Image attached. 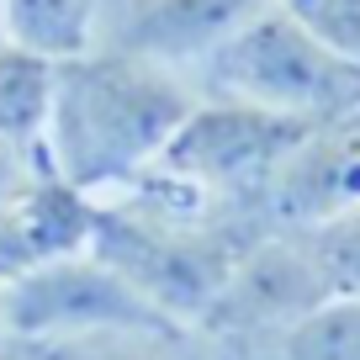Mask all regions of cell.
Segmentation results:
<instances>
[{"instance_id": "cell-1", "label": "cell", "mask_w": 360, "mask_h": 360, "mask_svg": "<svg viewBox=\"0 0 360 360\" xmlns=\"http://www.w3.org/2000/svg\"><path fill=\"white\" fill-rule=\"evenodd\" d=\"M196 79L143 53L96 43L58 64L53 112L43 127V165L85 196H106L159 165L196 106Z\"/></svg>"}, {"instance_id": "cell-2", "label": "cell", "mask_w": 360, "mask_h": 360, "mask_svg": "<svg viewBox=\"0 0 360 360\" xmlns=\"http://www.w3.org/2000/svg\"><path fill=\"white\" fill-rule=\"evenodd\" d=\"M90 202V249L175 328L202 323L238 255L265 233L259 217L202 202L159 169H143L138 180Z\"/></svg>"}, {"instance_id": "cell-3", "label": "cell", "mask_w": 360, "mask_h": 360, "mask_svg": "<svg viewBox=\"0 0 360 360\" xmlns=\"http://www.w3.org/2000/svg\"><path fill=\"white\" fill-rule=\"evenodd\" d=\"M196 90L292 117V122H307V127L360 112V69L345 64L339 53H328L281 6H270L255 22L238 27L196 69Z\"/></svg>"}, {"instance_id": "cell-4", "label": "cell", "mask_w": 360, "mask_h": 360, "mask_svg": "<svg viewBox=\"0 0 360 360\" xmlns=\"http://www.w3.org/2000/svg\"><path fill=\"white\" fill-rule=\"evenodd\" d=\"M302 133L307 122H292V117L259 112V106H244V101H223V96H196L191 117L180 122V133L169 138V148L159 154L154 169L212 207L259 217L270 175L281 169V159L297 148Z\"/></svg>"}, {"instance_id": "cell-5", "label": "cell", "mask_w": 360, "mask_h": 360, "mask_svg": "<svg viewBox=\"0 0 360 360\" xmlns=\"http://www.w3.org/2000/svg\"><path fill=\"white\" fill-rule=\"evenodd\" d=\"M0 323L16 345H69V339L175 328L159 318L96 249L48 259L0 286Z\"/></svg>"}, {"instance_id": "cell-6", "label": "cell", "mask_w": 360, "mask_h": 360, "mask_svg": "<svg viewBox=\"0 0 360 360\" xmlns=\"http://www.w3.org/2000/svg\"><path fill=\"white\" fill-rule=\"evenodd\" d=\"M328 297L334 292H328L307 238L292 233V228H265L238 255L217 302L207 307V318L191 334L212 349V360H249L259 345L286 334L297 318L323 307Z\"/></svg>"}, {"instance_id": "cell-7", "label": "cell", "mask_w": 360, "mask_h": 360, "mask_svg": "<svg viewBox=\"0 0 360 360\" xmlns=\"http://www.w3.org/2000/svg\"><path fill=\"white\" fill-rule=\"evenodd\" d=\"M360 207V112L318 122L297 138V148L270 175L259 217L265 228H323Z\"/></svg>"}, {"instance_id": "cell-8", "label": "cell", "mask_w": 360, "mask_h": 360, "mask_svg": "<svg viewBox=\"0 0 360 360\" xmlns=\"http://www.w3.org/2000/svg\"><path fill=\"white\" fill-rule=\"evenodd\" d=\"M270 6L276 0H112L101 43L143 53L175 75L196 79V69Z\"/></svg>"}, {"instance_id": "cell-9", "label": "cell", "mask_w": 360, "mask_h": 360, "mask_svg": "<svg viewBox=\"0 0 360 360\" xmlns=\"http://www.w3.org/2000/svg\"><path fill=\"white\" fill-rule=\"evenodd\" d=\"M0 27H6V43L69 64L101 43L106 0H6Z\"/></svg>"}, {"instance_id": "cell-10", "label": "cell", "mask_w": 360, "mask_h": 360, "mask_svg": "<svg viewBox=\"0 0 360 360\" xmlns=\"http://www.w3.org/2000/svg\"><path fill=\"white\" fill-rule=\"evenodd\" d=\"M58 64L43 53H27L16 43H0V143L43 148V127L53 112Z\"/></svg>"}, {"instance_id": "cell-11", "label": "cell", "mask_w": 360, "mask_h": 360, "mask_svg": "<svg viewBox=\"0 0 360 360\" xmlns=\"http://www.w3.org/2000/svg\"><path fill=\"white\" fill-rule=\"evenodd\" d=\"M249 360H360V302L328 297L307 318H297L286 334L259 345Z\"/></svg>"}, {"instance_id": "cell-12", "label": "cell", "mask_w": 360, "mask_h": 360, "mask_svg": "<svg viewBox=\"0 0 360 360\" xmlns=\"http://www.w3.org/2000/svg\"><path fill=\"white\" fill-rule=\"evenodd\" d=\"M37 360H212L191 328H138V334L69 339V345H27Z\"/></svg>"}, {"instance_id": "cell-13", "label": "cell", "mask_w": 360, "mask_h": 360, "mask_svg": "<svg viewBox=\"0 0 360 360\" xmlns=\"http://www.w3.org/2000/svg\"><path fill=\"white\" fill-rule=\"evenodd\" d=\"M292 22H302L328 53L360 69V0H276Z\"/></svg>"}, {"instance_id": "cell-14", "label": "cell", "mask_w": 360, "mask_h": 360, "mask_svg": "<svg viewBox=\"0 0 360 360\" xmlns=\"http://www.w3.org/2000/svg\"><path fill=\"white\" fill-rule=\"evenodd\" d=\"M43 154L37 148H16V143H0V212L16 202V196L32 186L37 175H43Z\"/></svg>"}, {"instance_id": "cell-15", "label": "cell", "mask_w": 360, "mask_h": 360, "mask_svg": "<svg viewBox=\"0 0 360 360\" xmlns=\"http://www.w3.org/2000/svg\"><path fill=\"white\" fill-rule=\"evenodd\" d=\"M0 360H37V355L27 345H16V339H6V345H0Z\"/></svg>"}, {"instance_id": "cell-16", "label": "cell", "mask_w": 360, "mask_h": 360, "mask_svg": "<svg viewBox=\"0 0 360 360\" xmlns=\"http://www.w3.org/2000/svg\"><path fill=\"white\" fill-rule=\"evenodd\" d=\"M0 6H6V0H0ZM0 43H6V27H0Z\"/></svg>"}, {"instance_id": "cell-17", "label": "cell", "mask_w": 360, "mask_h": 360, "mask_svg": "<svg viewBox=\"0 0 360 360\" xmlns=\"http://www.w3.org/2000/svg\"><path fill=\"white\" fill-rule=\"evenodd\" d=\"M0 345H6V323H0Z\"/></svg>"}, {"instance_id": "cell-18", "label": "cell", "mask_w": 360, "mask_h": 360, "mask_svg": "<svg viewBox=\"0 0 360 360\" xmlns=\"http://www.w3.org/2000/svg\"><path fill=\"white\" fill-rule=\"evenodd\" d=\"M106 6H112V0H106Z\"/></svg>"}]
</instances>
